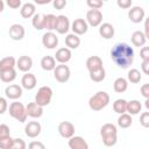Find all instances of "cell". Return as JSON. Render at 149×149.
<instances>
[{"mask_svg": "<svg viewBox=\"0 0 149 149\" xmlns=\"http://www.w3.org/2000/svg\"><path fill=\"white\" fill-rule=\"evenodd\" d=\"M111 58L119 68L128 69L134 62V50L127 43H116L111 49Z\"/></svg>", "mask_w": 149, "mask_h": 149, "instance_id": "obj_1", "label": "cell"}, {"mask_svg": "<svg viewBox=\"0 0 149 149\" xmlns=\"http://www.w3.org/2000/svg\"><path fill=\"white\" fill-rule=\"evenodd\" d=\"M100 135L106 147H113L118 142V129L113 123H105L100 128Z\"/></svg>", "mask_w": 149, "mask_h": 149, "instance_id": "obj_2", "label": "cell"}, {"mask_svg": "<svg viewBox=\"0 0 149 149\" xmlns=\"http://www.w3.org/2000/svg\"><path fill=\"white\" fill-rule=\"evenodd\" d=\"M109 104V94L105 91H99L88 100V106L92 111H101Z\"/></svg>", "mask_w": 149, "mask_h": 149, "instance_id": "obj_3", "label": "cell"}, {"mask_svg": "<svg viewBox=\"0 0 149 149\" xmlns=\"http://www.w3.org/2000/svg\"><path fill=\"white\" fill-rule=\"evenodd\" d=\"M8 111H9V115L13 119L17 120L19 122H24L28 118L27 112H26V107L22 102H19V101L12 102L8 107Z\"/></svg>", "mask_w": 149, "mask_h": 149, "instance_id": "obj_4", "label": "cell"}, {"mask_svg": "<svg viewBox=\"0 0 149 149\" xmlns=\"http://www.w3.org/2000/svg\"><path fill=\"white\" fill-rule=\"evenodd\" d=\"M52 99V90L49 86H41L37 90V93L35 95V102L41 105L42 107L48 106Z\"/></svg>", "mask_w": 149, "mask_h": 149, "instance_id": "obj_5", "label": "cell"}, {"mask_svg": "<svg viewBox=\"0 0 149 149\" xmlns=\"http://www.w3.org/2000/svg\"><path fill=\"white\" fill-rule=\"evenodd\" d=\"M52 71H54V77L58 83H66L70 79L71 71L70 68L65 64L59 63V65H56Z\"/></svg>", "mask_w": 149, "mask_h": 149, "instance_id": "obj_6", "label": "cell"}, {"mask_svg": "<svg viewBox=\"0 0 149 149\" xmlns=\"http://www.w3.org/2000/svg\"><path fill=\"white\" fill-rule=\"evenodd\" d=\"M86 22L91 27H99L102 22V13L100 9H90L86 13Z\"/></svg>", "mask_w": 149, "mask_h": 149, "instance_id": "obj_7", "label": "cell"}, {"mask_svg": "<svg viewBox=\"0 0 149 149\" xmlns=\"http://www.w3.org/2000/svg\"><path fill=\"white\" fill-rule=\"evenodd\" d=\"M144 16H146V12L142 7L140 6H134L129 9L128 12V17L132 22L134 23H140L144 20Z\"/></svg>", "mask_w": 149, "mask_h": 149, "instance_id": "obj_8", "label": "cell"}, {"mask_svg": "<svg viewBox=\"0 0 149 149\" xmlns=\"http://www.w3.org/2000/svg\"><path fill=\"white\" fill-rule=\"evenodd\" d=\"M70 29H72L73 34H76V35L79 36V35H84V34L87 33V30H88V24H87L86 20H84V19H76V20L71 23Z\"/></svg>", "mask_w": 149, "mask_h": 149, "instance_id": "obj_9", "label": "cell"}, {"mask_svg": "<svg viewBox=\"0 0 149 149\" xmlns=\"http://www.w3.org/2000/svg\"><path fill=\"white\" fill-rule=\"evenodd\" d=\"M58 133L64 139H70L74 135V126L70 121H62L58 125Z\"/></svg>", "mask_w": 149, "mask_h": 149, "instance_id": "obj_10", "label": "cell"}, {"mask_svg": "<svg viewBox=\"0 0 149 149\" xmlns=\"http://www.w3.org/2000/svg\"><path fill=\"white\" fill-rule=\"evenodd\" d=\"M41 130H42V127H41V123L37 122V121H30L24 127V133L30 139H35L40 134H41Z\"/></svg>", "mask_w": 149, "mask_h": 149, "instance_id": "obj_11", "label": "cell"}, {"mask_svg": "<svg viewBox=\"0 0 149 149\" xmlns=\"http://www.w3.org/2000/svg\"><path fill=\"white\" fill-rule=\"evenodd\" d=\"M71 24H70V21H69V17L65 16V15H58L57 16V21H56V28L55 30L63 35V34H66L70 29Z\"/></svg>", "mask_w": 149, "mask_h": 149, "instance_id": "obj_12", "label": "cell"}, {"mask_svg": "<svg viewBox=\"0 0 149 149\" xmlns=\"http://www.w3.org/2000/svg\"><path fill=\"white\" fill-rule=\"evenodd\" d=\"M42 44L47 49H55L58 45V37L52 31H48L42 36Z\"/></svg>", "mask_w": 149, "mask_h": 149, "instance_id": "obj_13", "label": "cell"}, {"mask_svg": "<svg viewBox=\"0 0 149 149\" xmlns=\"http://www.w3.org/2000/svg\"><path fill=\"white\" fill-rule=\"evenodd\" d=\"M26 112H27V115L30 116V118H34V119H38L43 115V107L41 105H38L37 102H29L27 106H26Z\"/></svg>", "mask_w": 149, "mask_h": 149, "instance_id": "obj_14", "label": "cell"}, {"mask_svg": "<svg viewBox=\"0 0 149 149\" xmlns=\"http://www.w3.org/2000/svg\"><path fill=\"white\" fill-rule=\"evenodd\" d=\"M24 28L20 23H14L9 27V37L14 41H20L24 37Z\"/></svg>", "mask_w": 149, "mask_h": 149, "instance_id": "obj_15", "label": "cell"}, {"mask_svg": "<svg viewBox=\"0 0 149 149\" xmlns=\"http://www.w3.org/2000/svg\"><path fill=\"white\" fill-rule=\"evenodd\" d=\"M5 94L8 99L16 100L22 95V87L16 84H10L5 88Z\"/></svg>", "mask_w": 149, "mask_h": 149, "instance_id": "obj_16", "label": "cell"}, {"mask_svg": "<svg viewBox=\"0 0 149 149\" xmlns=\"http://www.w3.org/2000/svg\"><path fill=\"white\" fill-rule=\"evenodd\" d=\"M37 84V80H36V77L34 73H30V72H26V74H23L22 79H21V85L23 88L26 90H33L35 88Z\"/></svg>", "mask_w": 149, "mask_h": 149, "instance_id": "obj_17", "label": "cell"}, {"mask_svg": "<svg viewBox=\"0 0 149 149\" xmlns=\"http://www.w3.org/2000/svg\"><path fill=\"white\" fill-rule=\"evenodd\" d=\"M71 57H72V54H71V50L69 48H59L55 55V59L62 64L68 63L71 59Z\"/></svg>", "mask_w": 149, "mask_h": 149, "instance_id": "obj_18", "label": "cell"}, {"mask_svg": "<svg viewBox=\"0 0 149 149\" xmlns=\"http://www.w3.org/2000/svg\"><path fill=\"white\" fill-rule=\"evenodd\" d=\"M16 66L22 72H29V70L33 66V59L29 56H21L19 59H16Z\"/></svg>", "mask_w": 149, "mask_h": 149, "instance_id": "obj_19", "label": "cell"}, {"mask_svg": "<svg viewBox=\"0 0 149 149\" xmlns=\"http://www.w3.org/2000/svg\"><path fill=\"white\" fill-rule=\"evenodd\" d=\"M69 147L71 149H88L87 142L81 136H71L69 139Z\"/></svg>", "mask_w": 149, "mask_h": 149, "instance_id": "obj_20", "label": "cell"}, {"mask_svg": "<svg viewBox=\"0 0 149 149\" xmlns=\"http://www.w3.org/2000/svg\"><path fill=\"white\" fill-rule=\"evenodd\" d=\"M99 34L102 38L105 40H111L114 36V27L113 24L105 22V23H100L99 26Z\"/></svg>", "mask_w": 149, "mask_h": 149, "instance_id": "obj_21", "label": "cell"}, {"mask_svg": "<svg viewBox=\"0 0 149 149\" xmlns=\"http://www.w3.org/2000/svg\"><path fill=\"white\" fill-rule=\"evenodd\" d=\"M36 13V7L34 3L31 2H27L24 5L21 6V9H20V14L23 19H30L34 16V14Z\"/></svg>", "mask_w": 149, "mask_h": 149, "instance_id": "obj_22", "label": "cell"}, {"mask_svg": "<svg viewBox=\"0 0 149 149\" xmlns=\"http://www.w3.org/2000/svg\"><path fill=\"white\" fill-rule=\"evenodd\" d=\"M86 68L88 71L98 70V69L102 68V59L99 56H90L86 59Z\"/></svg>", "mask_w": 149, "mask_h": 149, "instance_id": "obj_23", "label": "cell"}, {"mask_svg": "<svg viewBox=\"0 0 149 149\" xmlns=\"http://www.w3.org/2000/svg\"><path fill=\"white\" fill-rule=\"evenodd\" d=\"M130 40H132V43H133L135 47H139V48H140V47H143V45L146 44L147 37H146V35H144L143 31L136 30V31H134V33L132 34Z\"/></svg>", "mask_w": 149, "mask_h": 149, "instance_id": "obj_24", "label": "cell"}, {"mask_svg": "<svg viewBox=\"0 0 149 149\" xmlns=\"http://www.w3.org/2000/svg\"><path fill=\"white\" fill-rule=\"evenodd\" d=\"M16 66V59L13 56H7L0 59V71H6L14 69Z\"/></svg>", "mask_w": 149, "mask_h": 149, "instance_id": "obj_25", "label": "cell"}, {"mask_svg": "<svg viewBox=\"0 0 149 149\" xmlns=\"http://www.w3.org/2000/svg\"><path fill=\"white\" fill-rule=\"evenodd\" d=\"M113 88L116 93H123L125 91H127L128 88V80L123 77H119L114 80L113 84Z\"/></svg>", "mask_w": 149, "mask_h": 149, "instance_id": "obj_26", "label": "cell"}, {"mask_svg": "<svg viewBox=\"0 0 149 149\" xmlns=\"http://www.w3.org/2000/svg\"><path fill=\"white\" fill-rule=\"evenodd\" d=\"M142 109V105L139 100H130L127 101V107H126V112H128V114L130 115H136L141 112Z\"/></svg>", "mask_w": 149, "mask_h": 149, "instance_id": "obj_27", "label": "cell"}, {"mask_svg": "<svg viewBox=\"0 0 149 149\" xmlns=\"http://www.w3.org/2000/svg\"><path fill=\"white\" fill-rule=\"evenodd\" d=\"M65 44L69 49H77L80 45V38L76 34H68L65 37Z\"/></svg>", "mask_w": 149, "mask_h": 149, "instance_id": "obj_28", "label": "cell"}, {"mask_svg": "<svg viewBox=\"0 0 149 149\" xmlns=\"http://www.w3.org/2000/svg\"><path fill=\"white\" fill-rule=\"evenodd\" d=\"M56 66V59L52 56H44L41 59V68L45 71H52Z\"/></svg>", "mask_w": 149, "mask_h": 149, "instance_id": "obj_29", "label": "cell"}, {"mask_svg": "<svg viewBox=\"0 0 149 149\" xmlns=\"http://www.w3.org/2000/svg\"><path fill=\"white\" fill-rule=\"evenodd\" d=\"M133 123V118L130 114L128 113H121L120 116L118 118V126L121 127V128H128L130 127Z\"/></svg>", "mask_w": 149, "mask_h": 149, "instance_id": "obj_30", "label": "cell"}, {"mask_svg": "<svg viewBox=\"0 0 149 149\" xmlns=\"http://www.w3.org/2000/svg\"><path fill=\"white\" fill-rule=\"evenodd\" d=\"M44 15L41 13H35L31 17V24L36 30H42L44 28Z\"/></svg>", "mask_w": 149, "mask_h": 149, "instance_id": "obj_31", "label": "cell"}, {"mask_svg": "<svg viewBox=\"0 0 149 149\" xmlns=\"http://www.w3.org/2000/svg\"><path fill=\"white\" fill-rule=\"evenodd\" d=\"M56 21H57V16L54 14H47L44 15V28L49 31L55 30L56 28Z\"/></svg>", "mask_w": 149, "mask_h": 149, "instance_id": "obj_32", "label": "cell"}, {"mask_svg": "<svg viewBox=\"0 0 149 149\" xmlns=\"http://www.w3.org/2000/svg\"><path fill=\"white\" fill-rule=\"evenodd\" d=\"M105 77H106V71H105L104 66L100 68V69H98V70L90 71V78H91V80H93L95 83L102 81L105 79Z\"/></svg>", "mask_w": 149, "mask_h": 149, "instance_id": "obj_33", "label": "cell"}, {"mask_svg": "<svg viewBox=\"0 0 149 149\" xmlns=\"http://www.w3.org/2000/svg\"><path fill=\"white\" fill-rule=\"evenodd\" d=\"M16 78V71L15 69L6 70V71H0V79L3 83H12Z\"/></svg>", "mask_w": 149, "mask_h": 149, "instance_id": "obj_34", "label": "cell"}, {"mask_svg": "<svg viewBox=\"0 0 149 149\" xmlns=\"http://www.w3.org/2000/svg\"><path fill=\"white\" fill-rule=\"evenodd\" d=\"M127 78H128V81L133 83V84H137L141 81L142 79V73L140 70L137 69H130L128 71V74H127Z\"/></svg>", "mask_w": 149, "mask_h": 149, "instance_id": "obj_35", "label": "cell"}, {"mask_svg": "<svg viewBox=\"0 0 149 149\" xmlns=\"http://www.w3.org/2000/svg\"><path fill=\"white\" fill-rule=\"evenodd\" d=\"M126 107H127V101L125 99H116L113 102V109L118 114L125 113L126 112Z\"/></svg>", "mask_w": 149, "mask_h": 149, "instance_id": "obj_36", "label": "cell"}, {"mask_svg": "<svg viewBox=\"0 0 149 149\" xmlns=\"http://www.w3.org/2000/svg\"><path fill=\"white\" fill-rule=\"evenodd\" d=\"M12 143H13V139L9 136L6 137H1L0 139V149H12Z\"/></svg>", "mask_w": 149, "mask_h": 149, "instance_id": "obj_37", "label": "cell"}, {"mask_svg": "<svg viewBox=\"0 0 149 149\" xmlns=\"http://www.w3.org/2000/svg\"><path fill=\"white\" fill-rule=\"evenodd\" d=\"M26 147H27V144L22 139H13L12 149H24Z\"/></svg>", "mask_w": 149, "mask_h": 149, "instance_id": "obj_38", "label": "cell"}, {"mask_svg": "<svg viewBox=\"0 0 149 149\" xmlns=\"http://www.w3.org/2000/svg\"><path fill=\"white\" fill-rule=\"evenodd\" d=\"M86 3L91 9H100L104 5L101 0H86Z\"/></svg>", "mask_w": 149, "mask_h": 149, "instance_id": "obj_39", "label": "cell"}, {"mask_svg": "<svg viewBox=\"0 0 149 149\" xmlns=\"http://www.w3.org/2000/svg\"><path fill=\"white\" fill-rule=\"evenodd\" d=\"M140 123L142 127L148 128L149 127V112H143L140 116Z\"/></svg>", "mask_w": 149, "mask_h": 149, "instance_id": "obj_40", "label": "cell"}, {"mask_svg": "<svg viewBox=\"0 0 149 149\" xmlns=\"http://www.w3.org/2000/svg\"><path fill=\"white\" fill-rule=\"evenodd\" d=\"M51 2H52L54 8H55V9H58V10L63 9V8L66 6V3H68L66 0H52Z\"/></svg>", "mask_w": 149, "mask_h": 149, "instance_id": "obj_41", "label": "cell"}, {"mask_svg": "<svg viewBox=\"0 0 149 149\" xmlns=\"http://www.w3.org/2000/svg\"><path fill=\"white\" fill-rule=\"evenodd\" d=\"M10 135V129L7 125L5 123H1L0 125V139L1 137H6V136H9Z\"/></svg>", "mask_w": 149, "mask_h": 149, "instance_id": "obj_42", "label": "cell"}, {"mask_svg": "<svg viewBox=\"0 0 149 149\" xmlns=\"http://www.w3.org/2000/svg\"><path fill=\"white\" fill-rule=\"evenodd\" d=\"M132 3H133V0H116V5L120 8H122V9L130 8L132 7Z\"/></svg>", "mask_w": 149, "mask_h": 149, "instance_id": "obj_43", "label": "cell"}, {"mask_svg": "<svg viewBox=\"0 0 149 149\" xmlns=\"http://www.w3.org/2000/svg\"><path fill=\"white\" fill-rule=\"evenodd\" d=\"M7 109H8V102H7L6 98L0 97V114H3Z\"/></svg>", "mask_w": 149, "mask_h": 149, "instance_id": "obj_44", "label": "cell"}, {"mask_svg": "<svg viewBox=\"0 0 149 149\" xmlns=\"http://www.w3.org/2000/svg\"><path fill=\"white\" fill-rule=\"evenodd\" d=\"M6 3L8 5L9 8L12 9H16L21 6V0H6Z\"/></svg>", "mask_w": 149, "mask_h": 149, "instance_id": "obj_45", "label": "cell"}, {"mask_svg": "<svg viewBox=\"0 0 149 149\" xmlns=\"http://www.w3.org/2000/svg\"><path fill=\"white\" fill-rule=\"evenodd\" d=\"M140 57L142 58V61L144 59H149V48L148 47H142L140 50Z\"/></svg>", "mask_w": 149, "mask_h": 149, "instance_id": "obj_46", "label": "cell"}, {"mask_svg": "<svg viewBox=\"0 0 149 149\" xmlns=\"http://www.w3.org/2000/svg\"><path fill=\"white\" fill-rule=\"evenodd\" d=\"M141 69H142V72H143L144 74H149V59L142 61Z\"/></svg>", "mask_w": 149, "mask_h": 149, "instance_id": "obj_47", "label": "cell"}, {"mask_svg": "<svg viewBox=\"0 0 149 149\" xmlns=\"http://www.w3.org/2000/svg\"><path fill=\"white\" fill-rule=\"evenodd\" d=\"M141 91V94L144 97V98H149V84H143L140 88Z\"/></svg>", "mask_w": 149, "mask_h": 149, "instance_id": "obj_48", "label": "cell"}, {"mask_svg": "<svg viewBox=\"0 0 149 149\" xmlns=\"http://www.w3.org/2000/svg\"><path fill=\"white\" fill-rule=\"evenodd\" d=\"M28 147L30 149H44V144L41 143V142H36V141H33L28 144Z\"/></svg>", "mask_w": 149, "mask_h": 149, "instance_id": "obj_49", "label": "cell"}, {"mask_svg": "<svg viewBox=\"0 0 149 149\" xmlns=\"http://www.w3.org/2000/svg\"><path fill=\"white\" fill-rule=\"evenodd\" d=\"M144 35L147 38H149V21H148V19L144 22Z\"/></svg>", "mask_w": 149, "mask_h": 149, "instance_id": "obj_50", "label": "cell"}, {"mask_svg": "<svg viewBox=\"0 0 149 149\" xmlns=\"http://www.w3.org/2000/svg\"><path fill=\"white\" fill-rule=\"evenodd\" d=\"M52 0H34V2L36 3V5H48V3H50Z\"/></svg>", "mask_w": 149, "mask_h": 149, "instance_id": "obj_51", "label": "cell"}, {"mask_svg": "<svg viewBox=\"0 0 149 149\" xmlns=\"http://www.w3.org/2000/svg\"><path fill=\"white\" fill-rule=\"evenodd\" d=\"M3 8H5V3H3L2 0H0V13L3 10Z\"/></svg>", "mask_w": 149, "mask_h": 149, "instance_id": "obj_52", "label": "cell"}, {"mask_svg": "<svg viewBox=\"0 0 149 149\" xmlns=\"http://www.w3.org/2000/svg\"><path fill=\"white\" fill-rule=\"evenodd\" d=\"M101 1H102V2H105V1H108V0H101Z\"/></svg>", "mask_w": 149, "mask_h": 149, "instance_id": "obj_53", "label": "cell"}]
</instances>
